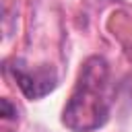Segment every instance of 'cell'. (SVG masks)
I'll return each instance as SVG.
<instances>
[{
	"label": "cell",
	"instance_id": "7a4b0ae2",
	"mask_svg": "<svg viewBox=\"0 0 132 132\" xmlns=\"http://www.w3.org/2000/svg\"><path fill=\"white\" fill-rule=\"evenodd\" d=\"M16 85L21 87V91L29 97V99H39L43 95H47L50 91H54V87L58 85V76L52 68L47 66H37V68H27L21 62H14V66H6Z\"/></svg>",
	"mask_w": 132,
	"mask_h": 132
},
{
	"label": "cell",
	"instance_id": "6da1fadb",
	"mask_svg": "<svg viewBox=\"0 0 132 132\" xmlns=\"http://www.w3.org/2000/svg\"><path fill=\"white\" fill-rule=\"evenodd\" d=\"M111 107V80L107 60L91 56L76 78L72 95L62 111V122L72 132H91L107 122Z\"/></svg>",
	"mask_w": 132,
	"mask_h": 132
},
{
	"label": "cell",
	"instance_id": "3957f363",
	"mask_svg": "<svg viewBox=\"0 0 132 132\" xmlns=\"http://www.w3.org/2000/svg\"><path fill=\"white\" fill-rule=\"evenodd\" d=\"M128 56H130V60H132V45H130V50H128Z\"/></svg>",
	"mask_w": 132,
	"mask_h": 132
}]
</instances>
